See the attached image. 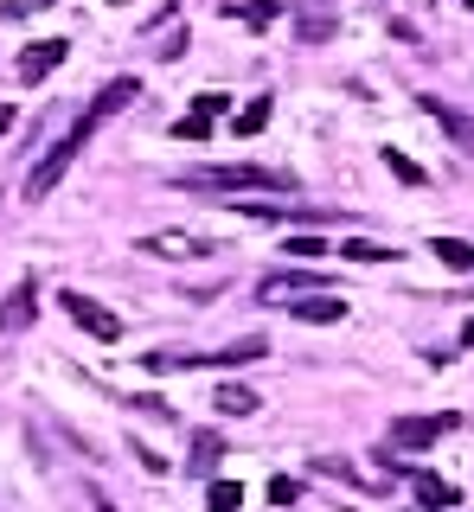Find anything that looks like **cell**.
Segmentation results:
<instances>
[{"label":"cell","instance_id":"7402d4cb","mask_svg":"<svg viewBox=\"0 0 474 512\" xmlns=\"http://www.w3.org/2000/svg\"><path fill=\"white\" fill-rule=\"evenodd\" d=\"M385 167H391V173H398V180H404V186H423V180H430V173H423V167H417V160H410L404 148H385Z\"/></svg>","mask_w":474,"mask_h":512},{"label":"cell","instance_id":"d6a6232c","mask_svg":"<svg viewBox=\"0 0 474 512\" xmlns=\"http://www.w3.org/2000/svg\"><path fill=\"white\" fill-rule=\"evenodd\" d=\"M423 7H430V0H423Z\"/></svg>","mask_w":474,"mask_h":512},{"label":"cell","instance_id":"83f0119b","mask_svg":"<svg viewBox=\"0 0 474 512\" xmlns=\"http://www.w3.org/2000/svg\"><path fill=\"white\" fill-rule=\"evenodd\" d=\"M90 506H97V512H116V506H109V500H103V493H90Z\"/></svg>","mask_w":474,"mask_h":512},{"label":"cell","instance_id":"f546056e","mask_svg":"<svg viewBox=\"0 0 474 512\" xmlns=\"http://www.w3.org/2000/svg\"><path fill=\"white\" fill-rule=\"evenodd\" d=\"M462 346H474V320H468V327H462Z\"/></svg>","mask_w":474,"mask_h":512},{"label":"cell","instance_id":"30bf717a","mask_svg":"<svg viewBox=\"0 0 474 512\" xmlns=\"http://www.w3.org/2000/svg\"><path fill=\"white\" fill-rule=\"evenodd\" d=\"M410 493H417V506H423V512H449V506H462V487H449V480L430 474V468H410Z\"/></svg>","mask_w":474,"mask_h":512},{"label":"cell","instance_id":"cb8c5ba5","mask_svg":"<svg viewBox=\"0 0 474 512\" xmlns=\"http://www.w3.org/2000/svg\"><path fill=\"white\" fill-rule=\"evenodd\" d=\"M173 135H180V141H205V135H212V122H205V116H180V122H173Z\"/></svg>","mask_w":474,"mask_h":512},{"label":"cell","instance_id":"3957f363","mask_svg":"<svg viewBox=\"0 0 474 512\" xmlns=\"http://www.w3.org/2000/svg\"><path fill=\"white\" fill-rule=\"evenodd\" d=\"M270 340L263 333H244V340L218 346V352H148V372H231V365H257Z\"/></svg>","mask_w":474,"mask_h":512},{"label":"cell","instance_id":"d6986e66","mask_svg":"<svg viewBox=\"0 0 474 512\" xmlns=\"http://www.w3.org/2000/svg\"><path fill=\"white\" fill-rule=\"evenodd\" d=\"M270 109H276L270 96H250V109H237V122H231V128H237L244 141H250V135H263V128H270Z\"/></svg>","mask_w":474,"mask_h":512},{"label":"cell","instance_id":"ba28073f","mask_svg":"<svg viewBox=\"0 0 474 512\" xmlns=\"http://www.w3.org/2000/svg\"><path fill=\"white\" fill-rule=\"evenodd\" d=\"M65 58H71V39H39V45H26V52L13 58V77H20V84H39V77L58 71Z\"/></svg>","mask_w":474,"mask_h":512},{"label":"cell","instance_id":"4dcf8cb0","mask_svg":"<svg viewBox=\"0 0 474 512\" xmlns=\"http://www.w3.org/2000/svg\"><path fill=\"white\" fill-rule=\"evenodd\" d=\"M109 7H129V0H109Z\"/></svg>","mask_w":474,"mask_h":512},{"label":"cell","instance_id":"484cf974","mask_svg":"<svg viewBox=\"0 0 474 512\" xmlns=\"http://www.w3.org/2000/svg\"><path fill=\"white\" fill-rule=\"evenodd\" d=\"M282 250H289V256H321L327 244H321V237H289V244H282Z\"/></svg>","mask_w":474,"mask_h":512},{"label":"cell","instance_id":"5bb4252c","mask_svg":"<svg viewBox=\"0 0 474 512\" xmlns=\"http://www.w3.org/2000/svg\"><path fill=\"white\" fill-rule=\"evenodd\" d=\"M314 474H327V480H346V487H359V493H378V487H385V480L359 474V461H346V455H314Z\"/></svg>","mask_w":474,"mask_h":512},{"label":"cell","instance_id":"e0dca14e","mask_svg":"<svg viewBox=\"0 0 474 512\" xmlns=\"http://www.w3.org/2000/svg\"><path fill=\"white\" fill-rule=\"evenodd\" d=\"M417 103H423V116H436V122H442V128H449V135H455V141H474V122H468V116H455V109H449V103H442V96H417Z\"/></svg>","mask_w":474,"mask_h":512},{"label":"cell","instance_id":"7a4b0ae2","mask_svg":"<svg viewBox=\"0 0 474 512\" xmlns=\"http://www.w3.org/2000/svg\"><path fill=\"white\" fill-rule=\"evenodd\" d=\"M180 192H295L289 167H257V160H225V167H180L173 173Z\"/></svg>","mask_w":474,"mask_h":512},{"label":"cell","instance_id":"d4e9b609","mask_svg":"<svg viewBox=\"0 0 474 512\" xmlns=\"http://www.w3.org/2000/svg\"><path fill=\"white\" fill-rule=\"evenodd\" d=\"M225 109H231V96H199V103H193V116H205V122H218V116H225Z\"/></svg>","mask_w":474,"mask_h":512},{"label":"cell","instance_id":"2e32d148","mask_svg":"<svg viewBox=\"0 0 474 512\" xmlns=\"http://www.w3.org/2000/svg\"><path fill=\"white\" fill-rule=\"evenodd\" d=\"M346 263H391V256H404V250H391V244H378V237H346L340 244Z\"/></svg>","mask_w":474,"mask_h":512},{"label":"cell","instance_id":"9a60e30c","mask_svg":"<svg viewBox=\"0 0 474 512\" xmlns=\"http://www.w3.org/2000/svg\"><path fill=\"white\" fill-rule=\"evenodd\" d=\"M212 404H218V416H257V410H263V397L250 391V384L225 378V384H218V397H212Z\"/></svg>","mask_w":474,"mask_h":512},{"label":"cell","instance_id":"ac0fdd59","mask_svg":"<svg viewBox=\"0 0 474 512\" xmlns=\"http://www.w3.org/2000/svg\"><path fill=\"white\" fill-rule=\"evenodd\" d=\"M225 13H231V20H244L250 32H263V26H270V20H276L282 7H276V0H231Z\"/></svg>","mask_w":474,"mask_h":512},{"label":"cell","instance_id":"ffe728a7","mask_svg":"<svg viewBox=\"0 0 474 512\" xmlns=\"http://www.w3.org/2000/svg\"><path fill=\"white\" fill-rule=\"evenodd\" d=\"M205 506H212V512H237V506H244V487H237V480H212V487H205Z\"/></svg>","mask_w":474,"mask_h":512},{"label":"cell","instance_id":"8fae6325","mask_svg":"<svg viewBox=\"0 0 474 512\" xmlns=\"http://www.w3.org/2000/svg\"><path fill=\"white\" fill-rule=\"evenodd\" d=\"M289 314L302 320V327H334V320H346V301H340V295H327V288H314V295L289 301Z\"/></svg>","mask_w":474,"mask_h":512},{"label":"cell","instance_id":"5b68a950","mask_svg":"<svg viewBox=\"0 0 474 512\" xmlns=\"http://www.w3.org/2000/svg\"><path fill=\"white\" fill-rule=\"evenodd\" d=\"M141 256H161V263H186V256H205V250H218L212 237H193V231H148L135 244Z\"/></svg>","mask_w":474,"mask_h":512},{"label":"cell","instance_id":"603a6c76","mask_svg":"<svg viewBox=\"0 0 474 512\" xmlns=\"http://www.w3.org/2000/svg\"><path fill=\"white\" fill-rule=\"evenodd\" d=\"M302 500V487H295V474H276L270 480V506H295Z\"/></svg>","mask_w":474,"mask_h":512},{"label":"cell","instance_id":"9c48e42d","mask_svg":"<svg viewBox=\"0 0 474 512\" xmlns=\"http://www.w3.org/2000/svg\"><path fill=\"white\" fill-rule=\"evenodd\" d=\"M340 32V13L327 0H295V39L302 45H327Z\"/></svg>","mask_w":474,"mask_h":512},{"label":"cell","instance_id":"1f68e13d","mask_svg":"<svg viewBox=\"0 0 474 512\" xmlns=\"http://www.w3.org/2000/svg\"><path fill=\"white\" fill-rule=\"evenodd\" d=\"M462 7H468V13H474V0H462Z\"/></svg>","mask_w":474,"mask_h":512},{"label":"cell","instance_id":"6da1fadb","mask_svg":"<svg viewBox=\"0 0 474 512\" xmlns=\"http://www.w3.org/2000/svg\"><path fill=\"white\" fill-rule=\"evenodd\" d=\"M135 96H141V84H135V77H116V84H103L97 96H90V103L77 109V122H71L65 135L52 141V148H45V160H39V167L26 173V199H45V192H58V180L71 173V160L84 154L90 141H97V128H103V122H116L122 109L135 103Z\"/></svg>","mask_w":474,"mask_h":512},{"label":"cell","instance_id":"4316f807","mask_svg":"<svg viewBox=\"0 0 474 512\" xmlns=\"http://www.w3.org/2000/svg\"><path fill=\"white\" fill-rule=\"evenodd\" d=\"M33 7H52V0H13V7H0L7 20H20V13H33Z\"/></svg>","mask_w":474,"mask_h":512},{"label":"cell","instance_id":"52a82bcc","mask_svg":"<svg viewBox=\"0 0 474 512\" xmlns=\"http://www.w3.org/2000/svg\"><path fill=\"white\" fill-rule=\"evenodd\" d=\"M39 320V276H20L13 295L0 301V333H26Z\"/></svg>","mask_w":474,"mask_h":512},{"label":"cell","instance_id":"44dd1931","mask_svg":"<svg viewBox=\"0 0 474 512\" xmlns=\"http://www.w3.org/2000/svg\"><path fill=\"white\" fill-rule=\"evenodd\" d=\"M430 250H436V256H442L449 269H474V244H462V237H436Z\"/></svg>","mask_w":474,"mask_h":512},{"label":"cell","instance_id":"277c9868","mask_svg":"<svg viewBox=\"0 0 474 512\" xmlns=\"http://www.w3.org/2000/svg\"><path fill=\"white\" fill-rule=\"evenodd\" d=\"M455 423H462L455 410H436V416H398V423H391V448H430V442L449 436Z\"/></svg>","mask_w":474,"mask_h":512},{"label":"cell","instance_id":"f1b7e54d","mask_svg":"<svg viewBox=\"0 0 474 512\" xmlns=\"http://www.w3.org/2000/svg\"><path fill=\"white\" fill-rule=\"evenodd\" d=\"M7 128H13V109H0V135H7Z\"/></svg>","mask_w":474,"mask_h":512},{"label":"cell","instance_id":"7c38bea8","mask_svg":"<svg viewBox=\"0 0 474 512\" xmlns=\"http://www.w3.org/2000/svg\"><path fill=\"white\" fill-rule=\"evenodd\" d=\"M218 461H225V436H218V429H199V436H193V455H186V474H193V480H212Z\"/></svg>","mask_w":474,"mask_h":512},{"label":"cell","instance_id":"4fadbf2b","mask_svg":"<svg viewBox=\"0 0 474 512\" xmlns=\"http://www.w3.org/2000/svg\"><path fill=\"white\" fill-rule=\"evenodd\" d=\"M314 295V288H321V276H308V269H276V276H263L257 282V301H282V295Z\"/></svg>","mask_w":474,"mask_h":512},{"label":"cell","instance_id":"8992f818","mask_svg":"<svg viewBox=\"0 0 474 512\" xmlns=\"http://www.w3.org/2000/svg\"><path fill=\"white\" fill-rule=\"evenodd\" d=\"M58 308H65V314H71V320H77V327H84V333H97V340H116V333H122V320L109 314L103 301L77 295V288H65V295H58Z\"/></svg>","mask_w":474,"mask_h":512}]
</instances>
